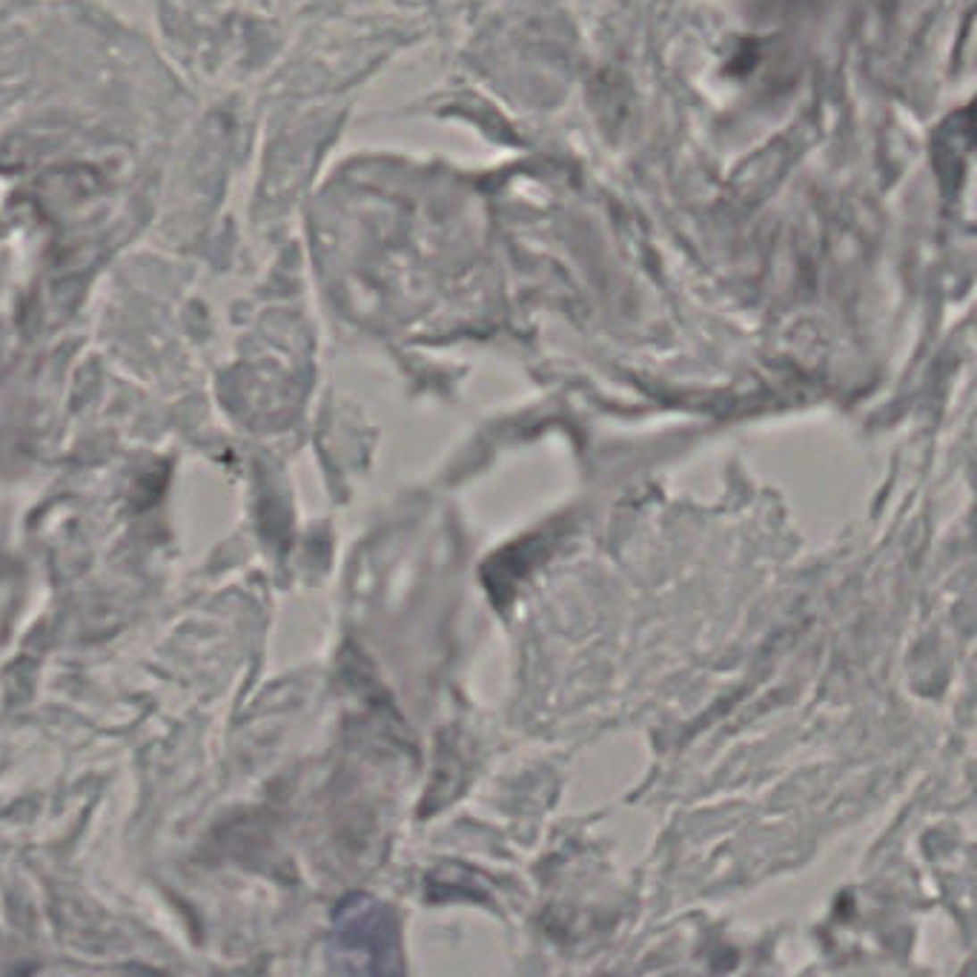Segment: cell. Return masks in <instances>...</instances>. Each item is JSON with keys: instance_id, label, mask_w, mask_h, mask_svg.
<instances>
[{"instance_id": "6da1fadb", "label": "cell", "mask_w": 977, "mask_h": 977, "mask_svg": "<svg viewBox=\"0 0 977 977\" xmlns=\"http://www.w3.org/2000/svg\"><path fill=\"white\" fill-rule=\"evenodd\" d=\"M393 931L381 906L364 898H353L341 906L333 926V955L344 969H388Z\"/></svg>"}]
</instances>
